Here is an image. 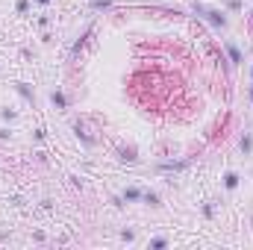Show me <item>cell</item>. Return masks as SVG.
Returning a JSON list of instances; mask_svg holds the SVG:
<instances>
[{"label": "cell", "instance_id": "cell-17", "mask_svg": "<svg viewBox=\"0 0 253 250\" xmlns=\"http://www.w3.org/2000/svg\"><path fill=\"white\" fill-rule=\"evenodd\" d=\"M15 12H18V15H27V12H30V0H18V3H15Z\"/></svg>", "mask_w": 253, "mask_h": 250}, {"label": "cell", "instance_id": "cell-16", "mask_svg": "<svg viewBox=\"0 0 253 250\" xmlns=\"http://www.w3.org/2000/svg\"><path fill=\"white\" fill-rule=\"evenodd\" d=\"M0 118H3V121H9V124H12V121H15V118H18V109H12V106H3V109H0Z\"/></svg>", "mask_w": 253, "mask_h": 250}, {"label": "cell", "instance_id": "cell-8", "mask_svg": "<svg viewBox=\"0 0 253 250\" xmlns=\"http://www.w3.org/2000/svg\"><path fill=\"white\" fill-rule=\"evenodd\" d=\"M50 103H53V106H56L59 112H68V97H65V91L59 88V85H56V88L50 91Z\"/></svg>", "mask_w": 253, "mask_h": 250}, {"label": "cell", "instance_id": "cell-20", "mask_svg": "<svg viewBox=\"0 0 253 250\" xmlns=\"http://www.w3.org/2000/svg\"><path fill=\"white\" fill-rule=\"evenodd\" d=\"M33 138H36V141H44V138H47V132L39 126V129H33Z\"/></svg>", "mask_w": 253, "mask_h": 250}, {"label": "cell", "instance_id": "cell-13", "mask_svg": "<svg viewBox=\"0 0 253 250\" xmlns=\"http://www.w3.org/2000/svg\"><path fill=\"white\" fill-rule=\"evenodd\" d=\"M200 215H203L206 221H212V218H215V203H212V200H203V203H200Z\"/></svg>", "mask_w": 253, "mask_h": 250}, {"label": "cell", "instance_id": "cell-10", "mask_svg": "<svg viewBox=\"0 0 253 250\" xmlns=\"http://www.w3.org/2000/svg\"><path fill=\"white\" fill-rule=\"evenodd\" d=\"M141 191H144V188L126 186L124 191H121V197H124V203H141Z\"/></svg>", "mask_w": 253, "mask_h": 250}, {"label": "cell", "instance_id": "cell-23", "mask_svg": "<svg viewBox=\"0 0 253 250\" xmlns=\"http://www.w3.org/2000/svg\"><path fill=\"white\" fill-rule=\"evenodd\" d=\"M36 3H39V6H50L53 0H36Z\"/></svg>", "mask_w": 253, "mask_h": 250}, {"label": "cell", "instance_id": "cell-6", "mask_svg": "<svg viewBox=\"0 0 253 250\" xmlns=\"http://www.w3.org/2000/svg\"><path fill=\"white\" fill-rule=\"evenodd\" d=\"M224 50H227L230 65H242V62H245V53H242V47H239L233 39H227V42H224Z\"/></svg>", "mask_w": 253, "mask_h": 250}, {"label": "cell", "instance_id": "cell-14", "mask_svg": "<svg viewBox=\"0 0 253 250\" xmlns=\"http://www.w3.org/2000/svg\"><path fill=\"white\" fill-rule=\"evenodd\" d=\"M88 6H91V9H94V12H109V9H112V6H115V0H91V3H88Z\"/></svg>", "mask_w": 253, "mask_h": 250}, {"label": "cell", "instance_id": "cell-12", "mask_svg": "<svg viewBox=\"0 0 253 250\" xmlns=\"http://www.w3.org/2000/svg\"><path fill=\"white\" fill-rule=\"evenodd\" d=\"M239 147H242V153H245V156H251V153H253V132H245V135H242Z\"/></svg>", "mask_w": 253, "mask_h": 250}, {"label": "cell", "instance_id": "cell-26", "mask_svg": "<svg viewBox=\"0 0 253 250\" xmlns=\"http://www.w3.org/2000/svg\"><path fill=\"white\" fill-rule=\"evenodd\" d=\"M0 71H3V68H0Z\"/></svg>", "mask_w": 253, "mask_h": 250}, {"label": "cell", "instance_id": "cell-22", "mask_svg": "<svg viewBox=\"0 0 253 250\" xmlns=\"http://www.w3.org/2000/svg\"><path fill=\"white\" fill-rule=\"evenodd\" d=\"M248 27H251V30H253V9H251V12H248Z\"/></svg>", "mask_w": 253, "mask_h": 250}, {"label": "cell", "instance_id": "cell-21", "mask_svg": "<svg viewBox=\"0 0 253 250\" xmlns=\"http://www.w3.org/2000/svg\"><path fill=\"white\" fill-rule=\"evenodd\" d=\"M12 135H15V129H12V126H3V129H0V138H3V141H6V138H12Z\"/></svg>", "mask_w": 253, "mask_h": 250}, {"label": "cell", "instance_id": "cell-4", "mask_svg": "<svg viewBox=\"0 0 253 250\" xmlns=\"http://www.w3.org/2000/svg\"><path fill=\"white\" fill-rule=\"evenodd\" d=\"M12 88H15V94H18L21 100H27V103H36V88H33L30 83H24V80H15V83H12Z\"/></svg>", "mask_w": 253, "mask_h": 250}, {"label": "cell", "instance_id": "cell-1", "mask_svg": "<svg viewBox=\"0 0 253 250\" xmlns=\"http://www.w3.org/2000/svg\"><path fill=\"white\" fill-rule=\"evenodd\" d=\"M191 12L197 15V18H203L215 33H224L227 27H230V18H227V12L224 9H218V6H206V3H191Z\"/></svg>", "mask_w": 253, "mask_h": 250}, {"label": "cell", "instance_id": "cell-3", "mask_svg": "<svg viewBox=\"0 0 253 250\" xmlns=\"http://www.w3.org/2000/svg\"><path fill=\"white\" fill-rule=\"evenodd\" d=\"M74 135H77V138H80V144H83V147H94V144H97V138H94V135H91V132H88V126L83 124V121H80V118H77V121H74Z\"/></svg>", "mask_w": 253, "mask_h": 250}, {"label": "cell", "instance_id": "cell-24", "mask_svg": "<svg viewBox=\"0 0 253 250\" xmlns=\"http://www.w3.org/2000/svg\"><path fill=\"white\" fill-rule=\"evenodd\" d=\"M248 97H251V103H253V83L248 85Z\"/></svg>", "mask_w": 253, "mask_h": 250}, {"label": "cell", "instance_id": "cell-15", "mask_svg": "<svg viewBox=\"0 0 253 250\" xmlns=\"http://www.w3.org/2000/svg\"><path fill=\"white\" fill-rule=\"evenodd\" d=\"M147 248H150V250H165V248H168V239H165V236H156V239H150V242H147Z\"/></svg>", "mask_w": 253, "mask_h": 250}, {"label": "cell", "instance_id": "cell-7", "mask_svg": "<svg viewBox=\"0 0 253 250\" xmlns=\"http://www.w3.org/2000/svg\"><path fill=\"white\" fill-rule=\"evenodd\" d=\"M91 36H94V27H85V30H83L80 36H77V42L71 44V56H77V53H80V50H83V47L88 44V39H91Z\"/></svg>", "mask_w": 253, "mask_h": 250}, {"label": "cell", "instance_id": "cell-18", "mask_svg": "<svg viewBox=\"0 0 253 250\" xmlns=\"http://www.w3.org/2000/svg\"><path fill=\"white\" fill-rule=\"evenodd\" d=\"M227 9H230V12H242V9H245V3H242V0H230V3H227Z\"/></svg>", "mask_w": 253, "mask_h": 250}, {"label": "cell", "instance_id": "cell-19", "mask_svg": "<svg viewBox=\"0 0 253 250\" xmlns=\"http://www.w3.org/2000/svg\"><path fill=\"white\" fill-rule=\"evenodd\" d=\"M121 242H135V230H121Z\"/></svg>", "mask_w": 253, "mask_h": 250}, {"label": "cell", "instance_id": "cell-2", "mask_svg": "<svg viewBox=\"0 0 253 250\" xmlns=\"http://www.w3.org/2000/svg\"><path fill=\"white\" fill-rule=\"evenodd\" d=\"M189 168V159H165V162H156V171L162 174H180Z\"/></svg>", "mask_w": 253, "mask_h": 250}, {"label": "cell", "instance_id": "cell-9", "mask_svg": "<svg viewBox=\"0 0 253 250\" xmlns=\"http://www.w3.org/2000/svg\"><path fill=\"white\" fill-rule=\"evenodd\" d=\"M141 203L150 206V209H159V206H162V200H159V194H156L153 188H144V191H141Z\"/></svg>", "mask_w": 253, "mask_h": 250}, {"label": "cell", "instance_id": "cell-25", "mask_svg": "<svg viewBox=\"0 0 253 250\" xmlns=\"http://www.w3.org/2000/svg\"><path fill=\"white\" fill-rule=\"evenodd\" d=\"M251 83H253V65H251Z\"/></svg>", "mask_w": 253, "mask_h": 250}, {"label": "cell", "instance_id": "cell-5", "mask_svg": "<svg viewBox=\"0 0 253 250\" xmlns=\"http://www.w3.org/2000/svg\"><path fill=\"white\" fill-rule=\"evenodd\" d=\"M115 156H118V162H124V165H138V162H141V156H138V150H135L132 144H129V147H126V144L118 147Z\"/></svg>", "mask_w": 253, "mask_h": 250}, {"label": "cell", "instance_id": "cell-11", "mask_svg": "<svg viewBox=\"0 0 253 250\" xmlns=\"http://www.w3.org/2000/svg\"><path fill=\"white\" fill-rule=\"evenodd\" d=\"M239 186H242V174H239V171H227V174H224V188H227V191H236Z\"/></svg>", "mask_w": 253, "mask_h": 250}]
</instances>
